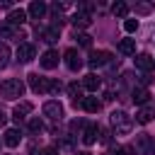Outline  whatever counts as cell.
Here are the masks:
<instances>
[{"label": "cell", "mask_w": 155, "mask_h": 155, "mask_svg": "<svg viewBox=\"0 0 155 155\" xmlns=\"http://www.w3.org/2000/svg\"><path fill=\"white\" fill-rule=\"evenodd\" d=\"M0 94H2V99H17L24 94V82L19 78H7L0 82Z\"/></svg>", "instance_id": "cell-1"}, {"label": "cell", "mask_w": 155, "mask_h": 155, "mask_svg": "<svg viewBox=\"0 0 155 155\" xmlns=\"http://www.w3.org/2000/svg\"><path fill=\"white\" fill-rule=\"evenodd\" d=\"M111 128L116 131V133H121V136H126V133H131L133 131V119L126 114V111H111Z\"/></svg>", "instance_id": "cell-2"}, {"label": "cell", "mask_w": 155, "mask_h": 155, "mask_svg": "<svg viewBox=\"0 0 155 155\" xmlns=\"http://www.w3.org/2000/svg\"><path fill=\"white\" fill-rule=\"evenodd\" d=\"M29 87H31L36 94H44V92H48L51 80L44 78V75H39V73H31V75H29Z\"/></svg>", "instance_id": "cell-3"}, {"label": "cell", "mask_w": 155, "mask_h": 155, "mask_svg": "<svg viewBox=\"0 0 155 155\" xmlns=\"http://www.w3.org/2000/svg\"><path fill=\"white\" fill-rule=\"evenodd\" d=\"M44 116H48L51 121H61V116H63V104L61 102H56V99H51V102H46L44 104Z\"/></svg>", "instance_id": "cell-4"}, {"label": "cell", "mask_w": 155, "mask_h": 155, "mask_svg": "<svg viewBox=\"0 0 155 155\" xmlns=\"http://www.w3.org/2000/svg\"><path fill=\"white\" fill-rule=\"evenodd\" d=\"M34 56H36V48L31 44H19L17 46V61L19 63H29V61H34Z\"/></svg>", "instance_id": "cell-5"}, {"label": "cell", "mask_w": 155, "mask_h": 155, "mask_svg": "<svg viewBox=\"0 0 155 155\" xmlns=\"http://www.w3.org/2000/svg\"><path fill=\"white\" fill-rule=\"evenodd\" d=\"M63 58H65V65H68L70 70H80V68H82V58H80L78 48H68V51L63 53Z\"/></svg>", "instance_id": "cell-6"}, {"label": "cell", "mask_w": 155, "mask_h": 155, "mask_svg": "<svg viewBox=\"0 0 155 155\" xmlns=\"http://www.w3.org/2000/svg\"><path fill=\"white\" fill-rule=\"evenodd\" d=\"M58 61H61V56H58V51H53V48H48V51L41 53V68H46V70L56 68Z\"/></svg>", "instance_id": "cell-7"}, {"label": "cell", "mask_w": 155, "mask_h": 155, "mask_svg": "<svg viewBox=\"0 0 155 155\" xmlns=\"http://www.w3.org/2000/svg\"><path fill=\"white\" fill-rule=\"evenodd\" d=\"M133 61H136V68H138V70H143V73H148V70H153V68H155V58H153L150 53H138Z\"/></svg>", "instance_id": "cell-8"}, {"label": "cell", "mask_w": 155, "mask_h": 155, "mask_svg": "<svg viewBox=\"0 0 155 155\" xmlns=\"http://www.w3.org/2000/svg\"><path fill=\"white\" fill-rule=\"evenodd\" d=\"M109 53L107 51H92L90 53V58H87V63H90V68H102L104 63H109Z\"/></svg>", "instance_id": "cell-9"}, {"label": "cell", "mask_w": 155, "mask_h": 155, "mask_svg": "<svg viewBox=\"0 0 155 155\" xmlns=\"http://www.w3.org/2000/svg\"><path fill=\"white\" fill-rule=\"evenodd\" d=\"M46 2H41V0H36V2H31L29 7H27V15H29V19H41L44 15H46Z\"/></svg>", "instance_id": "cell-10"}, {"label": "cell", "mask_w": 155, "mask_h": 155, "mask_svg": "<svg viewBox=\"0 0 155 155\" xmlns=\"http://www.w3.org/2000/svg\"><path fill=\"white\" fill-rule=\"evenodd\" d=\"M97 133H99V128H97L94 124H87V126L82 128V133H80V136H82V143H85V145H92V143L97 140Z\"/></svg>", "instance_id": "cell-11"}, {"label": "cell", "mask_w": 155, "mask_h": 155, "mask_svg": "<svg viewBox=\"0 0 155 155\" xmlns=\"http://www.w3.org/2000/svg\"><path fill=\"white\" fill-rule=\"evenodd\" d=\"M2 140H5V145H7V148H17V145H19V140H22V136H19V131H17V128H7V131L2 133Z\"/></svg>", "instance_id": "cell-12"}, {"label": "cell", "mask_w": 155, "mask_h": 155, "mask_svg": "<svg viewBox=\"0 0 155 155\" xmlns=\"http://www.w3.org/2000/svg\"><path fill=\"white\" fill-rule=\"evenodd\" d=\"M27 17H29V15H27V10H22V7H19V10H12V12L7 15V24H12V27L24 24V22H27Z\"/></svg>", "instance_id": "cell-13"}, {"label": "cell", "mask_w": 155, "mask_h": 155, "mask_svg": "<svg viewBox=\"0 0 155 155\" xmlns=\"http://www.w3.org/2000/svg\"><path fill=\"white\" fill-rule=\"evenodd\" d=\"M70 22H73V27H75V29H85V27H90V24H92V17H90L87 12H75Z\"/></svg>", "instance_id": "cell-14"}, {"label": "cell", "mask_w": 155, "mask_h": 155, "mask_svg": "<svg viewBox=\"0 0 155 155\" xmlns=\"http://www.w3.org/2000/svg\"><path fill=\"white\" fill-rule=\"evenodd\" d=\"M31 109H34L31 102H17V104H15V111H12V114H15V121H19V119H24L27 114H31Z\"/></svg>", "instance_id": "cell-15"}, {"label": "cell", "mask_w": 155, "mask_h": 155, "mask_svg": "<svg viewBox=\"0 0 155 155\" xmlns=\"http://www.w3.org/2000/svg\"><path fill=\"white\" fill-rule=\"evenodd\" d=\"M131 97H133V102H136V104H140V107H145V104H148V99H150V92H148L145 87H133V92H131Z\"/></svg>", "instance_id": "cell-16"}, {"label": "cell", "mask_w": 155, "mask_h": 155, "mask_svg": "<svg viewBox=\"0 0 155 155\" xmlns=\"http://www.w3.org/2000/svg\"><path fill=\"white\" fill-rule=\"evenodd\" d=\"M80 104H82V109H85V111H90V114H97V111L102 109V102H99L97 97H82V102H80Z\"/></svg>", "instance_id": "cell-17"}, {"label": "cell", "mask_w": 155, "mask_h": 155, "mask_svg": "<svg viewBox=\"0 0 155 155\" xmlns=\"http://www.w3.org/2000/svg\"><path fill=\"white\" fill-rule=\"evenodd\" d=\"M153 119H155V111H153L150 107H140V109L136 111V121H138V124H143V126H145V124H150Z\"/></svg>", "instance_id": "cell-18"}, {"label": "cell", "mask_w": 155, "mask_h": 155, "mask_svg": "<svg viewBox=\"0 0 155 155\" xmlns=\"http://www.w3.org/2000/svg\"><path fill=\"white\" fill-rule=\"evenodd\" d=\"M99 85H102V80H99L94 73H90V75H85V78H82V87H85V90H90V92H97V90H99Z\"/></svg>", "instance_id": "cell-19"}, {"label": "cell", "mask_w": 155, "mask_h": 155, "mask_svg": "<svg viewBox=\"0 0 155 155\" xmlns=\"http://www.w3.org/2000/svg\"><path fill=\"white\" fill-rule=\"evenodd\" d=\"M119 51L124 56H136V39H121L119 41Z\"/></svg>", "instance_id": "cell-20"}, {"label": "cell", "mask_w": 155, "mask_h": 155, "mask_svg": "<svg viewBox=\"0 0 155 155\" xmlns=\"http://www.w3.org/2000/svg\"><path fill=\"white\" fill-rule=\"evenodd\" d=\"M58 34H61L58 27H48V29L41 31V39H44L46 44H56V41H58Z\"/></svg>", "instance_id": "cell-21"}, {"label": "cell", "mask_w": 155, "mask_h": 155, "mask_svg": "<svg viewBox=\"0 0 155 155\" xmlns=\"http://www.w3.org/2000/svg\"><path fill=\"white\" fill-rule=\"evenodd\" d=\"M68 94L73 97V102L78 104V99L82 102V85H78V82H70L68 85Z\"/></svg>", "instance_id": "cell-22"}, {"label": "cell", "mask_w": 155, "mask_h": 155, "mask_svg": "<svg viewBox=\"0 0 155 155\" xmlns=\"http://www.w3.org/2000/svg\"><path fill=\"white\" fill-rule=\"evenodd\" d=\"M0 36H2V39H12V36H17V29L5 22V24H0Z\"/></svg>", "instance_id": "cell-23"}, {"label": "cell", "mask_w": 155, "mask_h": 155, "mask_svg": "<svg viewBox=\"0 0 155 155\" xmlns=\"http://www.w3.org/2000/svg\"><path fill=\"white\" fill-rule=\"evenodd\" d=\"M111 12H114V17H126V15H128V5H126V2H114Z\"/></svg>", "instance_id": "cell-24"}, {"label": "cell", "mask_w": 155, "mask_h": 155, "mask_svg": "<svg viewBox=\"0 0 155 155\" xmlns=\"http://www.w3.org/2000/svg\"><path fill=\"white\" fill-rule=\"evenodd\" d=\"M7 61H10V48H7V44H0V68H5Z\"/></svg>", "instance_id": "cell-25"}, {"label": "cell", "mask_w": 155, "mask_h": 155, "mask_svg": "<svg viewBox=\"0 0 155 155\" xmlns=\"http://www.w3.org/2000/svg\"><path fill=\"white\" fill-rule=\"evenodd\" d=\"M153 7H155L153 2H138L136 5V12L138 15H148V12H153Z\"/></svg>", "instance_id": "cell-26"}, {"label": "cell", "mask_w": 155, "mask_h": 155, "mask_svg": "<svg viewBox=\"0 0 155 155\" xmlns=\"http://www.w3.org/2000/svg\"><path fill=\"white\" fill-rule=\"evenodd\" d=\"M75 39H78V44L85 46V48L92 46V36H90V34H82V31H80V34H75Z\"/></svg>", "instance_id": "cell-27"}, {"label": "cell", "mask_w": 155, "mask_h": 155, "mask_svg": "<svg viewBox=\"0 0 155 155\" xmlns=\"http://www.w3.org/2000/svg\"><path fill=\"white\" fill-rule=\"evenodd\" d=\"M29 131H34V133H39V131H44V121L41 119H29Z\"/></svg>", "instance_id": "cell-28"}, {"label": "cell", "mask_w": 155, "mask_h": 155, "mask_svg": "<svg viewBox=\"0 0 155 155\" xmlns=\"http://www.w3.org/2000/svg\"><path fill=\"white\" fill-rule=\"evenodd\" d=\"M124 29H126L128 34H133V31L138 29V19H126V22H124Z\"/></svg>", "instance_id": "cell-29"}, {"label": "cell", "mask_w": 155, "mask_h": 155, "mask_svg": "<svg viewBox=\"0 0 155 155\" xmlns=\"http://www.w3.org/2000/svg\"><path fill=\"white\" fill-rule=\"evenodd\" d=\"M61 148H65V150H73V148H75V143H73V136H65V138L61 140Z\"/></svg>", "instance_id": "cell-30"}, {"label": "cell", "mask_w": 155, "mask_h": 155, "mask_svg": "<svg viewBox=\"0 0 155 155\" xmlns=\"http://www.w3.org/2000/svg\"><path fill=\"white\" fill-rule=\"evenodd\" d=\"M61 87H63V85H61L58 80H51V87H48V92H53V94H58V92H61Z\"/></svg>", "instance_id": "cell-31"}, {"label": "cell", "mask_w": 155, "mask_h": 155, "mask_svg": "<svg viewBox=\"0 0 155 155\" xmlns=\"http://www.w3.org/2000/svg\"><path fill=\"white\" fill-rule=\"evenodd\" d=\"M85 126H87V124H85V121H80V119H75V121L70 124V128H73V131H80V128H85Z\"/></svg>", "instance_id": "cell-32"}, {"label": "cell", "mask_w": 155, "mask_h": 155, "mask_svg": "<svg viewBox=\"0 0 155 155\" xmlns=\"http://www.w3.org/2000/svg\"><path fill=\"white\" fill-rule=\"evenodd\" d=\"M39 155H58V150H56V148H44Z\"/></svg>", "instance_id": "cell-33"}, {"label": "cell", "mask_w": 155, "mask_h": 155, "mask_svg": "<svg viewBox=\"0 0 155 155\" xmlns=\"http://www.w3.org/2000/svg\"><path fill=\"white\" fill-rule=\"evenodd\" d=\"M133 153V148H128V145H124V148H119V155H131Z\"/></svg>", "instance_id": "cell-34"}, {"label": "cell", "mask_w": 155, "mask_h": 155, "mask_svg": "<svg viewBox=\"0 0 155 155\" xmlns=\"http://www.w3.org/2000/svg\"><path fill=\"white\" fill-rule=\"evenodd\" d=\"M140 82H143V85H148V82H150V75H148V73H143V75H140Z\"/></svg>", "instance_id": "cell-35"}, {"label": "cell", "mask_w": 155, "mask_h": 155, "mask_svg": "<svg viewBox=\"0 0 155 155\" xmlns=\"http://www.w3.org/2000/svg\"><path fill=\"white\" fill-rule=\"evenodd\" d=\"M2 124H5V116H2V114H0V126H2Z\"/></svg>", "instance_id": "cell-36"}, {"label": "cell", "mask_w": 155, "mask_h": 155, "mask_svg": "<svg viewBox=\"0 0 155 155\" xmlns=\"http://www.w3.org/2000/svg\"><path fill=\"white\" fill-rule=\"evenodd\" d=\"M78 155H90V153H78Z\"/></svg>", "instance_id": "cell-37"}]
</instances>
